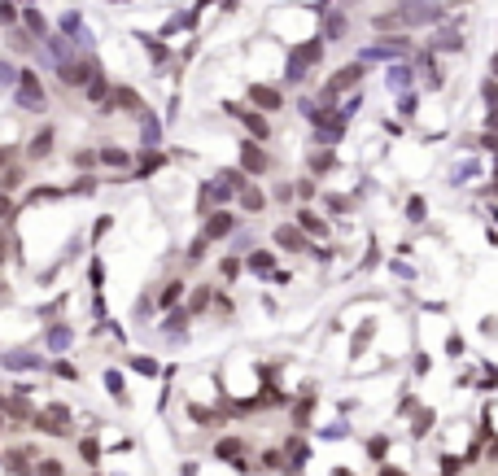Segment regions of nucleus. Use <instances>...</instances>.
Instances as JSON below:
<instances>
[{"instance_id": "obj_1", "label": "nucleus", "mask_w": 498, "mask_h": 476, "mask_svg": "<svg viewBox=\"0 0 498 476\" xmlns=\"http://www.w3.org/2000/svg\"><path fill=\"white\" fill-rule=\"evenodd\" d=\"M241 455H245L241 437H223V442H215V459H228V463H236V468H249V459H241Z\"/></svg>"}, {"instance_id": "obj_2", "label": "nucleus", "mask_w": 498, "mask_h": 476, "mask_svg": "<svg viewBox=\"0 0 498 476\" xmlns=\"http://www.w3.org/2000/svg\"><path fill=\"white\" fill-rule=\"evenodd\" d=\"M232 228H236L232 214H228V210H215V214L206 219V241H223V236H228Z\"/></svg>"}, {"instance_id": "obj_3", "label": "nucleus", "mask_w": 498, "mask_h": 476, "mask_svg": "<svg viewBox=\"0 0 498 476\" xmlns=\"http://www.w3.org/2000/svg\"><path fill=\"white\" fill-rule=\"evenodd\" d=\"M298 228H302V236H324V232H328L324 219H319L315 210H302V214H298Z\"/></svg>"}, {"instance_id": "obj_4", "label": "nucleus", "mask_w": 498, "mask_h": 476, "mask_svg": "<svg viewBox=\"0 0 498 476\" xmlns=\"http://www.w3.org/2000/svg\"><path fill=\"white\" fill-rule=\"evenodd\" d=\"M249 271H258V276H267L271 267H276V254H267V249H258V254H249Z\"/></svg>"}, {"instance_id": "obj_5", "label": "nucleus", "mask_w": 498, "mask_h": 476, "mask_svg": "<svg viewBox=\"0 0 498 476\" xmlns=\"http://www.w3.org/2000/svg\"><path fill=\"white\" fill-rule=\"evenodd\" d=\"M276 241H280L284 249H306V236H302V228H280V232H276Z\"/></svg>"}, {"instance_id": "obj_6", "label": "nucleus", "mask_w": 498, "mask_h": 476, "mask_svg": "<svg viewBox=\"0 0 498 476\" xmlns=\"http://www.w3.org/2000/svg\"><path fill=\"white\" fill-rule=\"evenodd\" d=\"M241 162H245V171H249V175H263V171H267V158H263V149H254V145L245 149V158H241Z\"/></svg>"}, {"instance_id": "obj_7", "label": "nucleus", "mask_w": 498, "mask_h": 476, "mask_svg": "<svg viewBox=\"0 0 498 476\" xmlns=\"http://www.w3.org/2000/svg\"><path fill=\"white\" fill-rule=\"evenodd\" d=\"M184 293H188V289H184V280H171V284H166V289H162V297H158V306H166V311H171V306L180 302Z\"/></svg>"}, {"instance_id": "obj_8", "label": "nucleus", "mask_w": 498, "mask_h": 476, "mask_svg": "<svg viewBox=\"0 0 498 476\" xmlns=\"http://www.w3.org/2000/svg\"><path fill=\"white\" fill-rule=\"evenodd\" d=\"M132 372H140V376H158V359H149V354H132Z\"/></svg>"}, {"instance_id": "obj_9", "label": "nucleus", "mask_w": 498, "mask_h": 476, "mask_svg": "<svg viewBox=\"0 0 498 476\" xmlns=\"http://www.w3.org/2000/svg\"><path fill=\"white\" fill-rule=\"evenodd\" d=\"M66 79H70V88H75V83L92 79V66H88V62H79V66H66Z\"/></svg>"}, {"instance_id": "obj_10", "label": "nucleus", "mask_w": 498, "mask_h": 476, "mask_svg": "<svg viewBox=\"0 0 498 476\" xmlns=\"http://www.w3.org/2000/svg\"><path fill=\"white\" fill-rule=\"evenodd\" d=\"M105 389H110L118 402H127V398H123V376H118V372H105Z\"/></svg>"}, {"instance_id": "obj_11", "label": "nucleus", "mask_w": 498, "mask_h": 476, "mask_svg": "<svg viewBox=\"0 0 498 476\" xmlns=\"http://www.w3.org/2000/svg\"><path fill=\"white\" fill-rule=\"evenodd\" d=\"M35 476H66V472L57 459H44V463H35Z\"/></svg>"}, {"instance_id": "obj_12", "label": "nucleus", "mask_w": 498, "mask_h": 476, "mask_svg": "<svg viewBox=\"0 0 498 476\" xmlns=\"http://www.w3.org/2000/svg\"><path fill=\"white\" fill-rule=\"evenodd\" d=\"M241 206L245 210H263L267 201H263V193H254V188H245V197H241Z\"/></svg>"}, {"instance_id": "obj_13", "label": "nucleus", "mask_w": 498, "mask_h": 476, "mask_svg": "<svg viewBox=\"0 0 498 476\" xmlns=\"http://www.w3.org/2000/svg\"><path fill=\"white\" fill-rule=\"evenodd\" d=\"M184 324H188V311H180V315H171V319H166V332L175 337V332H184Z\"/></svg>"}, {"instance_id": "obj_14", "label": "nucleus", "mask_w": 498, "mask_h": 476, "mask_svg": "<svg viewBox=\"0 0 498 476\" xmlns=\"http://www.w3.org/2000/svg\"><path fill=\"white\" fill-rule=\"evenodd\" d=\"M245 127H249V132H254V136H267V123H263V118H258V114H245Z\"/></svg>"}, {"instance_id": "obj_15", "label": "nucleus", "mask_w": 498, "mask_h": 476, "mask_svg": "<svg viewBox=\"0 0 498 476\" xmlns=\"http://www.w3.org/2000/svg\"><path fill=\"white\" fill-rule=\"evenodd\" d=\"M219 271H223V280H232V276H236V271H241V258H236V254H232V258H228V263H223Z\"/></svg>"}, {"instance_id": "obj_16", "label": "nucleus", "mask_w": 498, "mask_h": 476, "mask_svg": "<svg viewBox=\"0 0 498 476\" xmlns=\"http://www.w3.org/2000/svg\"><path fill=\"white\" fill-rule=\"evenodd\" d=\"M53 372H57V376H62V380H79V372H75V367H70V363H57V367H53Z\"/></svg>"}, {"instance_id": "obj_17", "label": "nucleus", "mask_w": 498, "mask_h": 476, "mask_svg": "<svg viewBox=\"0 0 498 476\" xmlns=\"http://www.w3.org/2000/svg\"><path fill=\"white\" fill-rule=\"evenodd\" d=\"M254 101H263V105H276L280 97H276V92H267V88H258V92H254Z\"/></svg>"}, {"instance_id": "obj_18", "label": "nucleus", "mask_w": 498, "mask_h": 476, "mask_svg": "<svg viewBox=\"0 0 498 476\" xmlns=\"http://www.w3.org/2000/svg\"><path fill=\"white\" fill-rule=\"evenodd\" d=\"M105 162H110V166H123V162H127V153H118V149H110V153H105Z\"/></svg>"}, {"instance_id": "obj_19", "label": "nucleus", "mask_w": 498, "mask_h": 476, "mask_svg": "<svg viewBox=\"0 0 498 476\" xmlns=\"http://www.w3.org/2000/svg\"><path fill=\"white\" fill-rule=\"evenodd\" d=\"M0 22H14V5L9 0H0Z\"/></svg>"}, {"instance_id": "obj_20", "label": "nucleus", "mask_w": 498, "mask_h": 476, "mask_svg": "<svg viewBox=\"0 0 498 476\" xmlns=\"http://www.w3.org/2000/svg\"><path fill=\"white\" fill-rule=\"evenodd\" d=\"M381 476H402V472L398 468H381Z\"/></svg>"}, {"instance_id": "obj_21", "label": "nucleus", "mask_w": 498, "mask_h": 476, "mask_svg": "<svg viewBox=\"0 0 498 476\" xmlns=\"http://www.w3.org/2000/svg\"><path fill=\"white\" fill-rule=\"evenodd\" d=\"M0 214H5V219H9V201H5V197H0Z\"/></svg>"}, {"instance_id": "obj_22", "label": "nucleus", "mask_w": 498, "mask_h": 476, "mask_svg": "<svg viewBox=\"0 0 498 476\" xmlns=\"http://www.w3.org/2000/svg\"><path fill=\"white\" fill-rule=\"evenodd\" d=\"M0 433H5V415H0Z\"/></svg>"}]
</instances>
